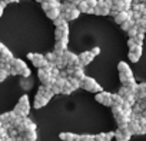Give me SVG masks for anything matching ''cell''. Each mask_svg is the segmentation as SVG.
Returning a JSON list of instances; mask_svg holds the SVG:
<instances>
[{
	"mask_svg": "<svg viewBox=\"0 0 146 141\" xmlns=\"http://www.w3.org/2000/svg\"><path fill=\"white\" fill-rule=\"evenodd\" d=\"M29 110H30V103H29V97L27 96H22L17 106L15 107V113L16 115H20V117H26L29 114Z\"/></svg>",
	"mask_w": 146,
	"mask_h": 141,
	"instance_id": "obj_1",
	"label": "cell"
},
{
	"mask_svg": "<svg viewBox=\"0 0 146 141\" xmlns=\"http://www.w3.org/2000/svg\"><path fill=\"white\" fill-rule=\"evenodd\" d=\"M80 87L85 89V90H88V91H92V93H100V91H103L102 87L92 77H88V76H85V79L80 81Z\"/></svg>",
	"mask_w": 146,
	"mask_h": 141,
	"instance_id": "obj_2",
	"label": "cell"
},
{
	"mask_svg": "<svg viewBox=\"0 0 146 141\" xmlns=\"http://www.w3.org/2000/svg\"><path fill=\"white\" fill-rule=\"evenodd\" d=\"M117 70H119V74H120V81H122V84L126 83L127 80L133 79V73H132L130 67H129L126 63L120 61V63L117 64Z\"/></svg>",
	"mask_w": 146,
	"mask_h": 141,
	"instance_id": "obj_3",
	"label": "cell"
},
{
	"mask_svg": "<svg viewBox=\"0 0 146 141\" xmlns=\"http://www.w3.org/2000/svg\"><path fill=\"white\" fill-rule=\"evenodd\" d=\"M10 64H12V67H15V68L17 70V73H19L20 76H23V77H29V76H30V70H29V67L26 66V63H25L23 60H20V58H13Z\"/></svg>",
	"mask_w": 146,
	"mask_h": 141,
	"instance_id": "obj_4",
	"label": "cell"
},
{
	"mask_svg": "<svg viewBox=\"0 0 146 141\" xmlns=\"http://www.w3.org/2000/svg\"><path fill=\"white\" fill-rule=\"evenodd\" d=\"M27 57H29V60H32L33 66H35V67H37V68H43V67H46V66L49 64V61L46 60V57H44L43 54L29 53V54H27Z\"/></svg>",
	"mask_w": 146,
	"mask_h": 141,
	"instance_id": "obj_5",
	"label": "cell"
},
{
	"mask_svg": "<svg viewBox=\"0 0 146 141\" xmlns=\"http://www.w3.org/2000/svg\"><path fill=\"white\" fill-rule=\"evenodd\" d=\"M43 93H44V86H42L39 89V91H37L36 97H35V108H42L43 106H46L49 103V98L44 97Z\"/></svg>",
	"mask_w": 146,
	"mask_h": 141,
	"instance_id": "obj_6",
	"label": "cell"
},
{
	"mask_svg": "<svg viewBox=\"0 0 146 141\" xmlns=\"http://www.w3.org/2000/svg\"><path fill=\"white\" fill-rule=\"evenodd\" d=\"M63 60H64L66 66H72V67H76V66L80 64L79 63V56H76L75 53H72V51H67V50L63 54Z\"/></svg>",
	"mask_w": 146,
	"mask_h": 141,
	"instance_id": "obj_7",
	"label": "cell"
},
{
	"mask_svg": "<svg viewBox=\"0 0 146 141\" xmlns=\"http://www.w3.org/2000/svg\"><path fill=\"white\" fill-rule=\"evenodd\" d=\"M96 101H99L103 106H109L112 107V94L108 91H100L96 94Z\"/></svg>",
	"mask_w": 146,
	"mask_h": 141,
	"instance_id": "obj_8",
	"label": "cell"
},
{
	"mask_svg": "<svg viewBox=\"0 0 146 141\" xmlns=\"http://www.w3.org/2000/svg\"><path fill=\"white\" fill-rule=\"evenodd\" d=\"M54 36H56V41H59V40H66L67 41V36H69V27H67V24L66 26H62V27H56Z\"/></svg>",
	"mask_w": 146,
	"mask_h": 141,
	"instance_id": "obj_9",
	"label": "cell"
},
{
	"mask_svg": "<svg viewBox=\"0 0 146 141\" xmlns=\"http://www.w3.org/2000/svg\"><path fill=\"white\" fill-rule=\"evenodd\" d=\"M140 56H142V46H135V47L129 49V60L130 61H133V63L139 61Z\"/></svg>",
	"mask_w": 146,
	"mask_h": 141,
	"instance_id": "obj_10",
	"label": "cell"
},
{
	"mask_svg": "<svg viewBox=\"0 0 146 141\" xmlns=\"http://www.w3.org/2000/svg\"><path fill=\"white\" fill-rule=\"evenodd\" d=\"M93 58H95V56L92 54V51H85V53L79 54V63H80L82 67H83V66H88Z\"/></svg>",
	"mask_w": 146,
	"mask_h": 141,
	"instance_id": "obj_11",
	"label": "cell"
},
{
	"mask_svg": "<svg viewBox=\"0 0 146 141\" xmlns=\"http://www.w3.org/2000/svg\"><path fill=\"white\" fill-rule=\"evenodd\" d=\"M79 14H80V10H79L78 7H73V9H70L69 12L62 13L60 16H62V17H64L66 20H75V19H78V17H79Z\"/></svg>",
	"mask_w": 146,
	"mask_h": 141,
	"instance_id": "obj_12",
	"label": "cell"
},
{
	"mask_svg": "<svg viewBox=\"0 0 146 141\" xmlns=\"http://www.w3.org/2000/svg\"><path fill=\"white\" fill-rule=\"evenodd\" d=\"M130 19V13L129 12H126V10H123V12H117L116 14H115V22L117 23V24H123L126 20H129Z\"/></svg>",
	"mask_w": 146,
	"mask_h": 141,
	"instance_id": "obj_13",
	"label": "cell"
},
{
	"mask_svg": "<svg viewBox=\"0 0 146 141\" xmlns=\"http://www.w3.org/2000/svg\"><path fill=\"white\" fill-rule=\"evenodd\" d=\"M59 137L63 141H80V135H76L73 132H60Z\"/></svg>",
	"mask_w": 146,
	"mask_h": 141,
	"instance_id": "obj_14",
	"label": "cell"
},
{
	"mask_svg": "<svg viewBox=\"0 0 146 141\" xmlns=\"http://www.w3.org/2000/svg\"><path fill=\"white\" fill-rule=\"evenodd\" d=\"M125 104V98L119 94H112V107H122Z\"/></svg>",
	"mask_w": 146,
	"mask_h": 141,
	"instance_id": "obj_15",
	"label": "cell"
},
{
	"mask_svg": "<svg viewBox=\"0 0 146 141\" xmlns=\"http://www.w3.org/2000/svg\"><path fill=\"white\" fill-rule=\"evenodd\" d=\"M22 137H23V140H25V141H36V138H37V135H36V131H35V130L25 131V132L22 134Z\"/></svg>",
	"mask_w": 146,
	"mask_h": 141,
	"instance_id": "obj_16",
	"label": "cell"
},
{
	"mask_svg": "<svg viewBox=\"0 0 146 141\" xmlns=\"http://www.w3.org/2000/svg\"><path fill=\"white\" fill-rule=\"evenodd\" d=\"M60 14H62L60 9H50V10H47V12H46V16H47L49 19H52V20L57 19Z\"/></svg>",
	"mask_w": 146,
	"mask_h": 141,
	"instance_id": "obj_17",
	"label": "cell"
},
{
	"mask_svg": "<svg viewBox=\"0 0 146 141\" xmlns=\"http://www.w3.org/2000/svg\"><path fill=\"white\" fill-rule=\"evenodd\" d=\"M67 83L70 84V87L73 89V90H78L79 87H80V80H78V79H75V77H67Z\"/></svg>",
	"mask_w": 146,
	"mask_h": 141,
	"instance_id": "obj_18",
	"label": "cell"
},
{
	"mask_svg": "<svg viewBox=\"0 0 146 141\" xmlns=\"http://www.w3.org/2000/svg\"><path fill=\"white\" fill-rule=\"evenodd\" d=\"M120 26H122V29H123L125 31H129L133 26H136V23H135L133 19H129V20H126V22H125L123 24H120Z\"/></svg>",
	"mask_w": 146,
	"mask_h": 141,
	"instance_id": "obj_19",
	"label": "cell"
},
{
	"mask_svg": "<svg viewBox=\"0 0 146 141\" xmlns=\"http://www.w3.org/2000/svg\"><path fill=\"white\" fill-rule=\"evenodd\" d=\"M137 33H139V27L137 26H133L129 31H127V34H129V39H135L136 36H137Z\"/></svg>",
	"mask_w": 146,
	"mask_h": 141,
	"instance_id": "obj_20",
	"label": "cell"
},
{
	"mask_svg": "<svg viewBox=\"0 0 146 141\" xmlns=\"http://www.w3.org/2000/svg\"><path fill=\"white\" fill-rule=\"evenodd\" d=\"M80 141H95V135L83 134V135H80Z\"/></svg>",
	"mask_w": 146,
	"mask_h": 141,
	"instance_id": "obj_21",
	"label": "cell"
},
{
	"mask_svg": "<svg viewBox=\"0 0 146 141\" xmlns=\"http://www.w3.org/2000/svg\"><path fill=\"white\" fill-rule=\"evenodd\" d=\"M10 73L7 71V70H5V68H0V81H3L7 76H9Z\"/></svg>",
	"mask_w": 146,
	"mask_h": 141,
	"instance_id": "obj_22",
	"label": "cell"
},
{
	"mask_svg": "<svg viewBox=\"0 0 146 141\" xmlns=\"http://www.w3.org/2000/svg\"><path fill=\"white\" fill-rule=\"evenodd\" d=\"M72 91H73V89L70 87V84H69V83H67V84L62 89V93H63V94H70Z\"/></svg>",
	"mask_w": 146,
	"mask_h": 141,
	"instance_id": "obj_23",
	"label": "cell"
},
{
	"mask_svg": "<svg viewBox=\"0 0 146 141\" xmlns=\"http://www.w3.org/2000/svg\"><path fill=\"white\" fill-rule=\"evenodd\" d=\"M88 5H89L90 9H95L98 6V0H88Z\"/></svg>",
	"mask_w": 146,
	"mask_h": 141,
	"instance_id": "obj_24",
	"label": "cell"
},
{
	"mask_svg": "<svg viewBox=\"0 0 146 141\" xmlns=\"http://www.w3.org/2000/svg\"><path fill=\"white\" fill-rule=\"evenodd\" d=\"M113 137H115V132H106V134H105V140H106V141H110Z\"/></svg>",
	"mask_w": 146,
	"mask_h": 141,
	"instance_id": "obj_25",
	"label": "cell"
},
{
	"mask_svg": "<svg viewBox=\"0 0 146 141\" xmlns=\"http://www.w3.org/2000/svg\"><path fill=\"white\" fill-rule=\"evenodd\" d=\"M95 141H106V140H105V134H98V135H95Z\"/></svg>",
	"mask_w": 146,
	"mask_h": 141,
	"instance_id": "obj_26",
	"label": "cell"
},
{
	"mask_svg": "<svg viewBox=\"0 0 146 141\" xmlns=\"http://www.w3.org/2000/svg\"><path fill=\"white\" fill-rule=\"evenodd\" d=\"M127 46H129V49H132V47H135V46H137V44H136L135 39H129V41H127Z\"/></svg>",
	"mask_w": 146,
	"mask_h": 141,
	"instance_id": "obj_27",
	"label": "cell"
},
{
	"mask_svg": "<svg viewBox=\"0 0 146 141\" xmlns=\"http://www.w3.org/2000/svg\"><path fill=\"white\" fill-rule=\"evenodd\" d=\"M6 2H2L0 3V17H2V14H3V10H5V7H6Z\"/></svg>",
	"mask_w": 146,
	"mask_h": 141,
	"instance_id": "obj_28",
	"label": "cell"
},
{
	"mask_svg": "<svg viewBox=\"0 0 146 141\" xmlns=\"http://www.w3.org/2000/svg\"><path fill=\"white\" fill-rule=\"evenodd\" d=\"M99 53H100V49H99V47H95V49H92V54H93V56H98Z\"/></svg>",
	"mask_w": 146,
	"mask_h": 141,
	"instance_id": "obj_29",
	"label": "cell"
},
{
	"mask_svg": "<svg viewBox=\"0 0 146 141\" xmlns=\"http://www.w3.org/2000/svg\"><path fill=\"white\" fill-rule=\"evenodd\" d=\"M3 47H5V46H3L2 43H0V53H2V49H3Z\"/></svg>",
	"mask_w": 146,
	"mask_h": 141,
	"instance_id": "obj_30",
	"label": "cell"
},
{
	"mask_svg": "<svg viewBox=\"0 0 146 141\" xmlns=\"http://www.w3.org/2000/svg\"><path fill=\"white\" fill-rule=\"evenodd\" d=\"M0 127H3V123H2V120H0Z\"/></svg>",
	"mask_w": 146,
	"mask_h": 141,
	"instance_id": "obj_31",
	"label": "cell"
},
{
	"mask_svg": "<svg viewBox=\"0 0 146 141\" xmlns=\"http://www.w3.org/2000/svg\"><path fill=\"white\" fill-rule=\"evenodd\" d=\"M36 2H40V3H42V2H43V0H36Z\"/></svg>",
	"mask_w": 146,
	"mask_h": 141,
	"instance_id": "obj_32",
	"label": "cell"
},
{
	"mask_svg": "<svg viewBox=\"0 0 146 141\" xmlns=\"http://www.w3.org/2000/svg\"><path fill=\"white\" fill-rule=\"evenodd\" d=\"M0 141H5V140H3V138H2V137H0Z\"/></svg>",
	"mask_w": 146,
	"mask_h": 141,
	"instance_id": "obj_33",
	"label": "cell"
}]
</instances>
